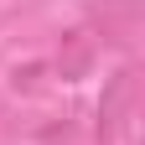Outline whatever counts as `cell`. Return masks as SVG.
I'll return each instance as SVG.
<instances>
[{"label": "cell", "mask_w": 145, "mask_h": 145, "mask_svg": "<svg viewBox=\"0 0 145 145\" xmlns=\"http://www.w3.org/2000/svg\"><path fill=\"white\" fill-rule=\"evenodd\" d=\"M67 57H57V67H62V78H83V67H88V57H93V42H88V31H72L67 36Z\"/></svg>", "instance_id": "obj_1"}]
</instances>
